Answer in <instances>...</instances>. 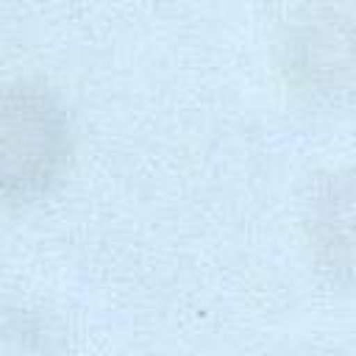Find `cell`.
I'll return each instance as SVG.
<instances>
[{
  "label": "cell",
  "mask_w": 356,
  "mask_h": 356,
  "mask_svg": "<svg viewBox=\"0 0 356 356\" xmlns=\"http://www.w3.org/2000/svg\"><path fill=\"white\" fill-rule=\"evenodd\" d=\"M312 231L323 264L348 281H356V175L331 181L314 203Z\"/></svg>",
  "instance_id": "cell-2"
},
{
  "label": "cell",
  "mask_w": 356,
  "mask_h": 356,
  "mask_svg": "<svg viewBox=\"0 0 356 356\" xmlns=\"http://www.w3.org/2000/svg\"><path fill=\"white\" fill-rule=\"evenodd\" d=\"M67 120L61 108L36 89L8 92L3 114L6 192L22 200L47 189L67 156Z\"/></svg>",
  "instance_id": "cell-1"
}]
</instances>
